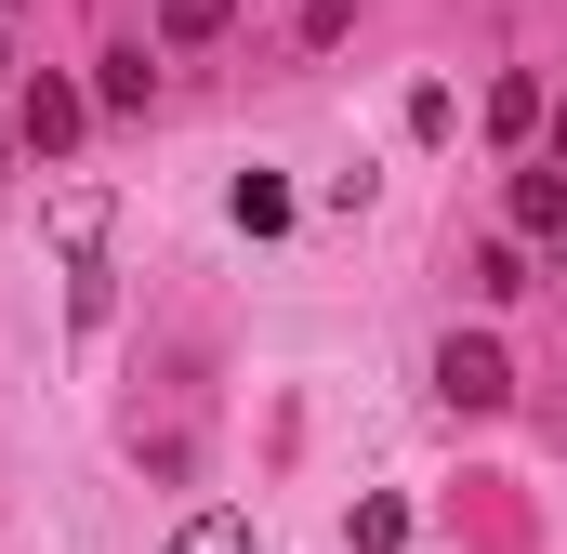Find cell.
I'll return each instance as SVG.
<instances>
[{
	"instance_id": "cell-1",
	"label": "cell",
	"mask_w": 567,
	"mask_h": 554,
	"mask_svg": "<svg viewBox=\"0 0 567 554\" xmlns=\"http://www.w3.org/2000/svg\"><path fill=\"white\" fill-rule=\"evenodd\" d=\"M435 397H449V410H502V397H515V357H502L488 330H449V343H435Z\"/></svg>"
},
{
	"instance_id": "cell-2",
	"label": "cell",
	"mask_w": 567,
	"mask_h": 554,
	"mask_svg": "<svg viewBox=\"0 0 567 554\" xmlns=\"http://www.w3.org/2000/svg\"><path fill=\"white\" fill-rule=\"evenodd\" d=\"M80 120H93V93H80V80H27L13 145H40V158H53V145H80Z\"/></svg>"
},
{
	"instance_id": "cell-3",
	"label": "cell",
	"mask_w": 567,
	"mask_h": 554,
	"mask_svg": "<svg viewBox=\"0 0 567 554\" xmlns=\"http://www.w3.org/2000/svg\"><path fill=\"white\" fill-rule=\"evenodd\" d=\"M343 542H357V554H410V502H396V489H370V502L343 515Z\"/></svg>"
},
{
	"instance_id": "cell-4",
	"label": "cell",
	"mask_w": 567,
	"mask_h": 554,
	"mask_svg": "<svg viewBox=\"0 0 567 554\" xmlns=\"http://www.w3.org/2000/svg\"><path fill=\"white\" fill-rule=\"evenodd\" d=\"M515 238H567V172H515Z\"/></svg>"
},
{
	"instance_id": "cell-5",
	"label": "cell",
	"mask_w": 567,
	"mask_h": 554,
	"mask_svg": "<svg viewBox=\"0 0 567 554\" xmlns=\"http://www.w3.org/2000/svg\"><path fill=\"white\" fill-rule=\"evenodd\" d=\"M158 554H251V515H238V502H212V515H185Z\"/></svg>"
},
{
	"instance_id": "cell-6",
	"label": "cell",
	"mask_w": 567,
	"mask_h": 554,
	"mask_svg": "<svg viewBox=\"0 0 567 554\" xmlns=\"http://www.w3.org/2000/svg\"><path fill=\"white\" fill-rule=\"evenodd\" d=\"M238 27V0H158V40L172 53H198V40H225Z\"/></svg>"
},
{
	"instance_id": "cell-7",
	"label": "cell",
	"mask_w": 567,
	"mask_h": 554,
	"mask_svg": "<svg viewBox=\"0 0 567 554\" xmlns=\"http://www.w3.org/2000/svg\"><path fill=\"white\" fill-rule=\"evenodd\" d=\"M93 238H106V185H80V198L53 212V252H66L80 277H93Z\"/></svg>"
},
{
	"instance_id": "cell-8",
	"label": "cell",
	"mask_w": 567,
	"mask_h": 554,
	"mask_svg": "<svg viewBox=\"0 0 567 554\" xmlns=\"http://www.w3.org/2000/svg\"><path fill=\"white\" fill-rule=\"evenodd\" d=\"M542 120H555V106H542V80H488V133H502V145H528Z\"/></svg>"
},
{
	"instance_id": "cell-9",
	"label": "cell",
	"mask_w": 567,
	"mask_h": 554,
	"mask_svg": "<svg viewBox=\"0 0 567 554\" xmlns=\"http://www.w3.org/2000/svg\"><path fill=\"white\" fill-rule=\"evenodd\" d=\"M225 212H238L251 238H278V225H290V185H278V172H238V198H225Z\"/></svg>"
},
{
	"instance_id": "cell-10",
	"label": "cell",
	"mask_w": 567,
	"mask_h": 554,
	"mask_svg": "<svg viewBox=\"0 0 567 554\" xmlns=\"http://www.w3.org/2000/svg\"><path fill=\"white\" fill-rule=\"evenodd\" d=\"M145 93H158V66L120 40V53H106V80H93V106H145Z\"/></svg>"
},
{
	"instance_id": "cell-11",
	"label": "cell",
	"mask_w": 567,
	"mask_h": 554,
	"mask_svg": "<svg viewBox=\"0 0 567 554\" xmlns=\"http://www.w3.org/2000/svg\"><path fill=\"white\" fill-rule=\"evenodd\" d=\"M462 277H475V304H515V290H528V265H515L502 238H488V252H475V265H462Z\"/></svg>"
},
{
	"instance_id": "cell-12",
	"label": "cell",
	"mask_w": 567,
	"mask_h": 554,
	"mask_svg": "<svg viewBox=\"0 0 567 554\" xmlns=\"http://www.w3.org/2000/svg\"><path fill=\"white\" fill-rule=\"evenodd\" d=\"M449 133H462V106H449V93L423 80V93H410V145H449Z\"/></svg>"
},
{
	"instance_id": "cell-13",
	"label": "cell",
	"mask_w": 567,
	"mask_h": 554,
	"mask_svg": "<svg viewBox=\"0 0 567 554\" xmlns=\"http://www.w3.org/2000/svg\"><path fill=\"white\" fill-rule=\"evenodd\" d=\"M542 133H555V172H567V106H555V120H542Z\"/></svg>"
},
{
	"instance_id": "cell-14",
	"label": "cell",
	"mask_w": 567,
	"mask_h": 554,
	"mask_svg": "<svg viewBox=\"0 0 567 554\" xmlns=\"http://www.w3.org/2000/svg\"><path fill=\"white\" fill-rule=\"evenodd\" d=\"M0 172H13V133H0Z\"/></svg>"
},
{
	"instance_id": "cell-15",
	"label": "cell",
	"mask_w": 567,
	"mask_h": 554,
	"mask_svg": "<svg viewBox=\"0 0 567 554\" xmlns=\"http://www.w3.org/2000/svg\"><path fill=\"white\" fill-rule=\"evenodd\" d=\"M0 66H13V53H0Z\"/></svg>"
}]
</instances>
